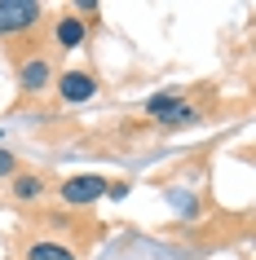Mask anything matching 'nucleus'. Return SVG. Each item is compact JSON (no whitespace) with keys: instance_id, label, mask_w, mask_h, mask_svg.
<instances>
[{"instance_id":"obj_4","label":"nucleus","mask_w":256,"mask_h":260,"mask_svg":"<svg viewBox=\"0 0 256 260\" xmlns=\"http://www.w3.org/2000/svg\"><path fill=\"white\" fill-rule=\"evenodd\" d=\"M49 80H53V62H49V53H31V57L18 62V84H22V93H44Z\"/></svg>"},{"instance_id":"obj_9","label":"nucleus","mask_w":256,"mask_h":260,"mask_svg":"<svg viewBox=\"0 0 256 260\" xmlns=\"http://www.w3.org/2000/svg\"><path fill=\"white\" fill-rule=\"evenodd\" d=\"M159 123H163V128H190V123H199V110L181 102V106H177V110H168V115H163Z\"/></svg>"},{"instance_id":"obj_5","label":"nucleus","mask_w":256,"mask_h":260,"mask_svg":"<svg viewBox=\"0 0 256 260\" xmlns=\"http://www.w3.org/2000/svg\"><path fill=\"white\" fill-rule=\"evenodd\" d=\"M44 194H49V185H44L40 172H22V168H18L14 177H9V199H14V203H40Z\"/></svg>"},{"instance_id":"obj_7","label":"nucleus","mask_w":256,"mask_h":260,"mask_svg":"<svg viewBox=\"0 0 256 260\" xmlns=\"http://www.w3.org/2000/svg\"><path fill=\"white\" fill-rule=\"evenodd\" d=\"M27 260H75V251L44 238V243H31V247H27Z\"/></svg>"},{"instance_id":"obj_10","label":"nucleus","mask_w":256,"mask_h":260,"mask_svg":"<svg viewBox=\"0 0 256 260\" xmlns=\"http://www.w3.org/2000/svg\"><path fill=\"white\" fill-rule=\"evenodd\" d=\"M14 172H18V154H14V150H5V146H0V177L9 181V177H14Z\"/></svg>"},{"instance_id":"obj_6","label":"nucleus","mask_w":256,"mask_h":260,"mask_svg":"<svg viewBox=\"0 0 256 260\" xmlns=\"http://www.w3.org/2000/svg\"><path fill=\"white\" fill-rule=\"evenodd\" d=\"M84 40H89V27H84V18H75V14H62V18L53 22V44L62 49V53L80 49Z\"/></svg>"},{"instance_id":"obj_2","label":"nucleus","mask_w":256,"mask_h":260,"mask_svg":"<svg viewBox=\"0 0 256 260\" xmlns=\"http://www.w3.org/2000/svg\"><path fill=\"white\" fill-rule=\"evenodd\" d=\"M106 185L110 181L106 177H97V172H84V177H71V181H62V203L67 207H93L97 199H106Z\"/></svg>"},{"instance_id":"obj_1","label":"nucleus","mask_w":256,"mask_h":260,"mask_svg":"<svg viewBox=\"0 0 256 260\" xmlns=\"http://www.w3.org/2000/svg\"><path fill=\"white\" fill-rule=\"evenodd\" d=\"M44 9L36 0H0V36L5 40H22L27 31L40 27Z\"/></svg>"},{"instance_id":"obj_8","label":"nucleus","mask_w":256,"mask_h":260,"mask_svg":"<svg viewBox=\"0 0 256 260\" xmlns=\"http://www.w3.org/2000/svg\"><path fill=\"white\" fill-rule=\"evenodd\" d=\"M177 106H181V93H177V88L146 97V115H150V119H163V115H168V110H177Z\"/></svg>"},{"instance_id":"obj_3","label":"nucleus","mask_w":256,"mask_h":260,"mask_svg":"<svg viewBox=\"0 0 256 260\" xmlns=\"http://www.w3.org/2000/svg\"><path fill=\"white\" fill-rule=\"evenodd\" d=\"M58 97H62L67 106L93 102L97 97V75L93 71H62V75H58Z\"/></svg>"}]
</instances>
